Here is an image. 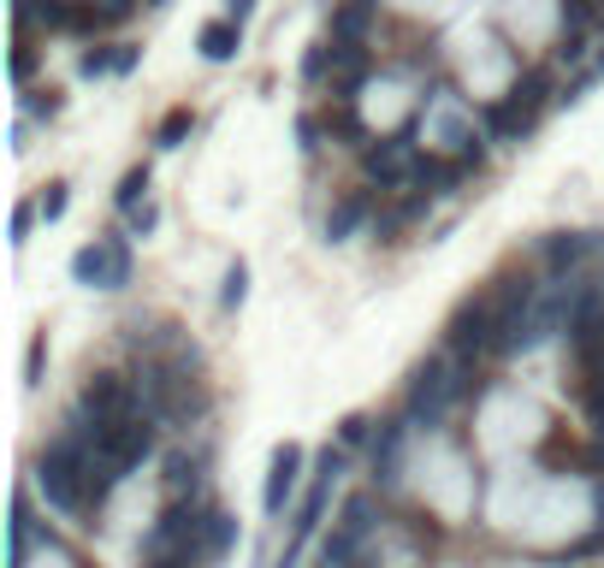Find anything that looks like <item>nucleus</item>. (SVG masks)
<instances>
[{
	"label": "nucleus",
	"instance_id": "423d86ee",
	"mask_svg": "<svg viewBox=\"0 0 604 568\" xmlns=\"http://www.w3.org/2000/svg\"><path fill=\"white\" fill-rule=\"evenodd\" d=\"M362 166L374 184H409V172H415V119L397 125L386 142H374V149H362Z\"/></svg>",
	"mask_w": 604,
	"mask_h": 568
},
{
	"label": "nucleus",
	"instance_id": "7ed1b4c3",
	"mask_svg": "<svg viewBox=\"0 0 604 568\" xmlns=\"http://www.w3.org/2000/svg\"><path fill=\"white\" fill-rule=\"evenodd\" d=\"M78 409L90 415L95 427H119V420H137L143 415V391L130 385L125 373H90V379H83Z\"/></svg>",
	"mask_w": 604,
	"mask_h": 568
},
{
	"label": "nucleus",
	"instance_id": "412c9836",
	"mask_svg": "<svg viewBox=\"0 0 604 568\" xmlns=\"http://www.w3.org/2000/svg\"><path fill=\"white\" fill-rule=\"evenodd\" d=\"M42 373H48V332H36L31 349H24V385H42Z\"/></svg>",
	"mask_w": 604,
	"mask_h": 568
},
{
	"label": "nucleus",
	"instance_id": "2f4dec72",
	"mask_svg": "<svg viewBox=\"0 0 604 568\" xmlns=\"http://www.w3.org/2000/svg\"><path fill=\"white\" fill-rule=\"evenodd\" d=\"M297 142L315 154V149H320V119H308V113H303V119H297Z\"/></svg>",
	"mask_w": 604,
	"mask_h": 568
},
{
	"label": "nucleus",
	"instance_id": "c9c22d12",
	"mask_svg": "<svg viewBox=\"0 0 604 568\" xmlns=\"http://www.w3.org/2000/svg\"><path fill=\"white\" fill-rule=\"evenodd\" d=\"M101 19H107V24H125V19H130V0H101Z\"/></svg>",
	"mask_w": 604,
	"mask_h": 568
},
{
	"label": "nucleus",
	"instance_id": "9d476101",
	"mask_svg": "<svg viewBox=\"0 0 604 568\" xmlns=\"http://www.w3.org/2000/svg\"><path fill=\"white\" fill-rule=\"evenodd\" d=\"M593 250H599L593 231H551V237L539 243V260H545V273H551V279H563V273H574Z\"/></svg>",
	"mask_w": 604,
	"mask_h": 568
},
{
	"label": "nucleus",
	"instance_id": "6e6552de",
	"mask_svg": "<svg viewBox=\"0 0 604 568\" xmlns=\"http://www.w3.org/2000/svg\"><path fill=\"white\" fill-rule=\"evenodd\" d=\"M297 479H303V444H278L267 462V486H261V509L267 515H285V503L297 498Z\"/></svg>",
	"mask_w": 604,
	"mask_h": 568
},
{
	"label": "nucleus",
	"instance_id": "f8f14e48",
	"mask_svg": "<svg viewBox=\"0 0 604 568\" xmlns=\"http://www.w3.org/2000/svg\"><path fill=\"white\" fill-rule=\"evenodd\" d=\"M196 48H202V60L226 66L231 54L243 48V24H231V19H214V24H202V31H196Z\"/></svg>",
	"mask_w": 604,
	"mask_h": 568
},
{
	"label": "nucleus",
	"instance_id": "a19ab883",
	"mask_svg": "<svg viewBox=\"0 0 604 568\" xmlns=\"http://www.w3.org/2000/svg\"><path fill=\"white\" fill-rule=\"evenodd\" d=\"M362 7H367V0H362Z\"/></svg>",
	"mask_w": 604,
	"mask_h": 568
},
{
	"label": "nucleus",
	"instance_id": "72a5a7b5",
	"mask_svg": "<svg viewBox=\"0 0 604 568\" xmlns=\"http://www.w3.org/2000/svg\"><path fill=\"white\" fill-rule=\"evenodd\" d=\"M557 60H563V66H581V60H586V42H581V36H563V48H557Z\"/></svg>",
	"mask_w": 604,
	"mask_h": 568
},
{
	"label": "nucleus",
	"instance_id": "9b49d317",
	"mask_svg": "<svg viewBox=\"0 0 604 568\" xmlns=\"http://www.w3.org/2000/svg\"><path fill=\"white\" fill-rule=\"evenodd\" d=\"M231 545H238V515H226V509H208V515H202V533H196V563H202V557L219 563Z\"/></svg>",
	"mask_w": 604,
	"mask_h": 568
},
{
	"label": "nucleus",
	"instance_id": "dca6fc26",
	"mask_svg": "<svg viewBox=\"0 0 604 568\" xmlns=\"http://www.w3.org/2000/svg\"><path fill=\"white\" fill-rule=\"evenodd\" d=\"M332 83H338V95H356L362 83H367V54L362 48H332Z\"/></svg>",
	"mask_w": 604,
	"mask_h": 568
},
{
	"label": "nucleus",
	"instance_id": "7c9ffc66",
	"mask_svg": "<svg viewBox=\"0 0 604 568\" xmlns=\"http://www.w3.org/2000/svg\"><path fill=\"white\" fill-rule=\"evenodd\" d=\"M155 225H160V208H155V201H149V208H137V213H130V237H149Z\"/></svg>",
	"mask_w": 604,
	"mask_h": 568
},
{
	"label": "nucleus",
	"instance_id": "f257e3e1",
	"mask_svg": "<svg viewBox=\"0 0 604 568\" xmlns=\"http://www.w3.org/2000/svg\"><path fill=\"white\" fill-rule=\"evenodd\" d=\"M90 474H95V444L78 432H60L36 462V486L48 491V503L60 515H83L90 509Z\"/></svg>",
	"mask_w": 604,
	"mask_h": 568
},
{
	"label": "nucleus",
	"instance_id": "c85d7f7f",
	"mask_svg": "<svg viewBox=\"0 0 604 568\" xmlns=\"http://www.w3.org/2000/svg\"><path fill=\"white\" fill-rule=\"evenodd\" d=\"M66 201H71V196H66V184H48V196L36 201V213L54 225V220H66Z\"/></svg>",
	"mask_w": 604,
	"mask_h": 568
},
{
	"label": "nucleus",
	"instance_id": "39448f33",
	"mask_svg": "<svg viewBox=\"0 0 604 568\" xmlns=\"http://www.w3.org/2000/svg\"><path fill=\"white\" fill-rule=\"evenodd\" d=\"M367 533H374V498H367V491H356V498H344L332 538L320 545V568H356Z\"/></svg>",
	"mask_w": 604,
	"mask_h": 568
},
{
	"label": "nucleus",
	"instance_id": "4c0bfd02",
	"mask_svg": "<svg viewBox=\"0 0 604 568\" xmlns=\"http://www.w3.org/2000/svg\"><path fill=\"white\" fill-rule=\"evenodd\" d=\"M149 568H190L184 557H172V563H149Z\"/></svg>",
	"mask_w": 604,
	"mask_h": 568
},
{
	"label": "nucleus",
	"instance_id": "5701e85b",
	"mask_svg": "<svg viewBox=\"0 0 604 568\" xmlns=\"http://www.w3.org/2000/svg\"><path fill=\"white\" fill-rule=\"evenodd\" d=\"M367 439H374V420H367V415H344V420H338V450L367 444Z\"/></svg>",
	"mask_w": 604,
	"mask_h": 568
},
{
	"label": "nucleus",
	"instance_id": "58836bf2",
	"mask_svg": "<svg viewBox=\"0 0 604 568\" xmlns=\"http://www.w3.org/2000/svg\"><path fill=\"white\" fill-rule=\"evenodd\" d=\"M593 71H599V78H604V54H599V66H593Z\"/></svg>",
	"mask_w": 604,
	"mask_h": 568
},
{
	"label": "nucleus",
	"instance_id": "1a4fd4ad",
	"mask_svg": "<svg viewBox=\"0 0 604 568\" xmlns=\"http://www.w3.org/2000/svg\"><path fill=\"white\" fill-rule=\"evenodd\" d=\"M545 101H551V78L545 71H522V83L510 90V125H515V137H527V130L539 125V113H545Z\"/></svg>",
	"mask_w": 604,
	"mask_h": 568
},
{
	"label": "nucleus",
	"instance_id": "aec40b11",
	"mask_svg": "<svg viewBox=\"0 0 604 568\" xmlns=\"http://www.w3.org/2000/svg\"><path fill=\"white\" fill-rule=\"evenodd\" d=\"M190 125H196V113H190V107H172V113H167V119H160V130H155V142H160V149H179V142L190 137Z\"/></svg>",
	"mask_w": 604,
	"mask_h": 568
},
{
	"label": "nucleus",
	"instance_id": "a211bd4d",
	"mask_svg": "<svg viewBox=\"0 0 604 568\" xmlns=\"http://www.w3.org/2000/svg\"><path fill=\"white\" fill-rule=\"evenodd\" d=\"M143 196H149V166H130L125 178H119V189H113V208H119V213H137V208H149Z\"/></svg>",
	"mask_w": 604,
	"mask_h": 568
},
{
	"label": "nucleus",
	"instance_id": "473e14b6",
	"mask_svg": "<svg viewBox=\"0 0 604 568\" xmlns=\"http://www.w3.org/2000/svg\"><path fill=\"white\" fill-rule=\"evenodd\" d=\"M31 71H36V48H19L12 54V83H24Z\"/></svg>",
	"mask_w": 604,
	"mask_h": 568
},
{
	"label": "nucleus",
	"instance_id": "4be33fe9",
	"mask_svg": "<svg viewBox=\"0 0 604 568\" xmlns=\"http://www.w3.org/2000/svg\"><path fill=\"white\" fill-rule=\"evenodd\" d=\"M557 19H563V36H581L586 24H593V0H563V7H557Z\"/></svg>",
	"mask_w": 604,
	"mask_h": 568
},
{
	"label": "nucleus",
	"instance_id": "4468645a",
	"mask_svg": "<svg viewBox=\"0 0 604 568\" xmlns=\"http://www.w3.org/2000/svg\"><path fill=\"white\" fill-rule=\"evenodd\" d=\"M107 273H113L107 237H101V243H83V250L71 255V279H78V285H90V290H107Z\"/></svg>",
	"mask_w": 604,
	"mask_h": 568
},
{
	"label": "nucleus",
	"instance_id": "f704fd0d",
	"mask_svg": "<svg viewBox=\"0 0 604 568\" xmlns=\"http://www.w3.org/2000/svg\"><path fill=\"white\" fill-rule=\"evenodd\" d=\"M113 71H119V78H125V71H137V48H130V42L113 48Z\"/></svg>",
	"mask_w": 604,
	"mask_h": 568
},
{
	"label": "nucleus",
	"instance_id": "0eeeda50",
	"mask_svg": "<svg viewBox=\"0 0 604 568\" xmlns=\"http://www.w3.org/2000/svg\"><path fill=\"white\" fill-rule=\"evenodd\" d=\"M338 474H344V450L327 444V450H320V474H315V486H308V498H303V509H297V521H290V550H297L303 538H315L320 515H327V491H332V479H338ZM290 550H285V568H290Z\"/></svg>",
	"mask_w": 604,
	"mask_h": 568
},
{
	"label": "nucleus",
	"instance_id": "c756f323",
	"mask_svg": "<svg viewBox=\"0 0 604 568\" xmlns=\"http://www.w3.org/2000/svg\"><path fill=\"white\" fill-rule=\"evenodd\" d=\"M31 225H36V208L19 201V208H12V243H31Z\"/></svg>",
	"mask_w": 604,
	"mask_h": 568
},
{
	"label": "nucleus",
	"instance_id": "cd10ccee",
	"mask_svg": "<svg viewBox=\"0 0 604 568\" xmlns=\"http://www.w3.org/2000/svg\"><path fill=\"white\" fill-rule=\"evenodd\" d=\"M327 66H332V48H327V42H315V48L303 54V78L320 83V78H327Z\"/></svg>",
	"mask_w": 604,
	"mask_h": 568
},
{
	"label": "nucleus",
	"instance_id": "393cba45",
	"mask_svg": "<svg viewBox=\"0 0 604 568\" xmlns=\"http://www.w3.org/2000/svg\"><path fill=\"white\" fill-rule=\"evenodd\" d=\"M107 255H113L107 290H125V285H130V250H125V237H107Z\"/></svg>",
	"mask_w": 604,
	"mask_h": 568
},
{
	"label": "nucleus",
	"instance_id": "b1692460",
	"mask_svg": "<svg viewBox=\"0 0 604 568\" xmlns=\"http://www.w3.org/2000/svg\"><path fill=\"white\" fill-rule=\"evenodd\" d=\"M167 486L172 491H184V486L196 491V462H190L184 450H172V456H167Z\"/></svg>",
	"mask_w": 604,
	"mask_h": 568
},
{
	"label": "nucleus",
	"instance_id": "ddd939ff",
	"mask_svg": "<svg viewBox=\"0 0 604 568\" xmlns=\"http://www.w3.org/2000/svg\"><path fill=\"white\" fill-rule=\"evenodd\" d=\"M367 208H374V196H367V189H350V196L327 213V243H350V237H356V225L367 220Z\"/></svg>",
	"mask_w": 604,
	"mask_h": 568
},
{
	"label": "nucleus",
	"instance_id": "e433bc0d",
	"mask_svg": "<svg viewBox=\"0 0 604 568\" xmlns=\"http://www.w3.org/2000/svg\"><path fill=\"white\" fill-rule=\"evenodd\" d=\"M249 12H255V0H226V19H231V24H243Z\"/></svg>",
	"mask_w": 604,
	"mask_h": 568
},
{
	"label": "nucleus",
	"instance_id": "f03ea898",
	"mask_svg": "<svg viewBox=\"0 0 604 568\" xmlns=\"http://www.w3.org/2000/svg\"><path fill=\"white\" fill-rule=\"evenodd\" d=\"M445 344H451V356H463V361H475L480 349H498V302H492V290L456 302V314L445 326Z\"/></svg>",
	"mask_w": 604,
	"mask_h": 568
},
{
	"label": "nucleus",
	"instance_id": "f3484780",
	"mask_svg": "<svg viewBox=\"0 0 604 568\" xmlns=\"http://www.w3.org/2000/svg\"><path fill=\"white\" fill-rule=\"evenodd\" d=\"M581 379H586V385H581L586 415H593V420H604V349H599V356H586V361H581Z\"/></svg>",
	"mask_w": 604,
	"mask_h": 568
},
{
	"label": "nucleus",
	"instance_id": "a878e982",
	"mask_svg": "<svg viewBox=\"0 0 604 568\" xmlns=\"http://www.w3.org/2000/svg\"><path fill=\"white\" fill-rule=\"evenodd\" d=\"M327 130H332V137H344V142H362V119H356V107L344 101V107H338L332 119H327Z\"/></svg>",
	"mask_w": 604,
	"mask_h": 568
},
{
	"label": "nucleus",
	"instance_id": "bb28decb",
	"mask_svg": "<svg viewBox=\"0 0 604 568\" xmlns=\"http://www.w3.org/2000/svg\"><path fill=\"white\" fill-rule=\"evenodd\" d=\"M101 71H113V48H83L78 54V78H101Z\"/></svg>",
	"mask_w": 604,
	"mask_h": 568
},
{
	"label": "nucleus",
	"instance_id": "6ab92c4d",
	"mask_svg": "<svg viewBox=\"0 0 604 568\" xmlns=\"http://www.w3.org/2000/svg\"><path fill=\"white\" fill-rule=\"evenodd\" d=\"M243 297H249V267H243V260H231V267H226V285H219V309L238 314Z\"/></svg>",
	"mask_w": 604,
	"mask_h": 568
},
{
	"label": "nucleus",
	"instance_id": "2eb2a0df",
	"mask_svg": "<svg viewBox=\"0 0 604 568\" xmlns=\"http://www.w3.org/2000/svg\"><path fill=\"white\" fill-rule=\"evenodd\" d=\"M367 24H374V7L350 0V7L332 12V42H338V48H362V42H367Z\"/></svg>",
	"mask_w": 604,
	"mask_h": 568
},
{
	"label": "nucleus",
	"instance_id": "20e7f679",
	"mask_svg": "<svg viewBox=\"0 0 604 568\" xmlns=\"http://www.w3.org/2000/svg\"><path fill=\"white\" fill-rule=\"evenodd\" d=\"M451 397H456V368L445 356H426L415 373H409V420L415 427H438V415L451 409Z\"/></svg>",
	"mask_w": 604,
	"mask_h": 568
},
{
	"label": "nucleus",
	"instance_id": "ea45409f",
	"mask_svg": "<svg viewBox=\"0 0 604 568\" xmlns=\"http://www.w3.org/2000/svg\"><path fill=\"white\" fill-rule=\"evenodd\" d=\"M593 7H604V0H593Z\"/></svg>",
	"mask_w": 604,
	"mask_h": 568
}]
</instances>
